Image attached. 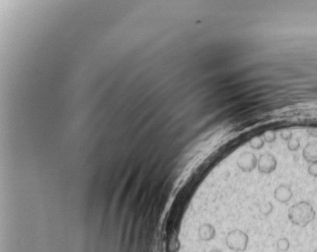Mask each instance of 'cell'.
I'll use <instances>...</instances> for the list:
<instances>
[{"instance_id": "6da1fadb", "label": "cell", "mask_w": 317, "mask_h": 252, "mask_svg": "<svg viewBox=\"0 0 317 252\" xmlns=\"http://www.w3.org/2000/svg\"><path fill=\"white\" fill-rule=\"evenodd\" d=\"M288 217L295 225L304 227L314 219L315 211L310 203L301 201L289 209Z\"/></svg>"}, {"instance_id": "7a4b0ae2", "label": "cell", "mask_w": 317, "mask_h": 252, "mask_svg": "<svg viewBox=\"0 0 317 252\" xmlns=\"http://www.w3.org/2000/svg\"><path fill=\"white\" fill-rule=\"evenodd\" d=\"M225 241L226 246L231 251L244 252L247 249L249 237L244 231L240 229H234L227 234Z\"/></svg>"}, {"instance_id": "3957f363", "label": "cell", "mask_w": 317, "mask_h": 252, "mask_svg": "<svg viewBox=\"0 0 317 252\" xmlns=\"http://www.w3.org/2000/svg\"><path fill=\"white\" fill-rule=\"evenodd\" d=\"M276 165H277V162L274 156L269 153H266L261 155V157L259 158L258 169L261 173L268 174L275 170Z\"/></svg>"}, {"instance_id": "277c9868", "label": "cell", "mask_w": 317, "mask_h": 252, "mask_svg": "<svg viewBox=\"0 0 317 252\" xmlns=\"http://www.w3.org/2000/svg\"><path fill=\"white\" fill-rule=\"evenodd\" d=\"M238 166L245 172L252 171L256 166V157L250 152L243 153L238 159Z\"/></svg>"}, {"instance_id": "5b68a950", "label": "cell", "mask_w": 317, "mask_h": 252, "mask_svg": "<svg viewBox=\"0 0 317 252\" xmlns=\"http://www.w3.org/2000/svg\"><path fill=\"white\" fill-rule=\"evenodd\" d=\"M274 197L277 201L281 203L288 202L292 197V191L287 185H280L276 188L274 192Z\"/></svg>"}, {"instance_id": "8992f818", "label": "cell", "mask_w": 317, "mask_h": 252, "mask_svg": "<svg viewBox=\"0 0 317 252\" xmlns=\"http://www.w3.org/2000/svg\"><path fill=\"white\" fill-rule=\"evenodd\" d=\"M303 156L310 163H317V142H311L306 145L303 151Z\"/></svg>"}, {"instance_id": "52a82bcc", "label": "cell", "mask_w": 317, "mask_h": 252, "mask_svg": "<svg viewBox=\"0 0 317 252\" xmlns=\"http://www.w3.org/2000/svg\"><path fill=\"white\" fill-rule=\"evenodd\" d=\"M276 246H277V249H278L279 251H281V252H286V251L289 249V247H290V242H289V240H288L287 238L282 237V238H280V239L277 241Z\"/></svg>"}, {"instance_id": "ba28073f", "label": "cell", "mask_w": 317, "mask_h": 252, "mask_svg": "<svg viewBox=\"0 0 317 252\" xmlns=\"http://www.w3.org/2000/svg\"><path fill=\"white\" fill-rule=\"evenodd\" d=\"M273 210V206L270 202H267V203H264V204H261L260 205V211L262 214L264 215H268L272 212Z\"/></svg>"}, {"instance_id": "9c48e42d", "label": "cell", "mask_w": 317, "mask_h": 252, "mask_svg": "<svg viewBox=\"0 0 317 252\" xmlns=\"http://www.w3.org/2000/svg\"><path fill=\"white\" fill-rule=\"evenodd\" d=\"M308 172L310 175L317 177V163H312L309 168H308Z\"/></svg>"}, {"instance_id": "30bf717a", "label": "cell", "mask_w": 317, "mask_h": 252, "mask_svg": "<svg viewBox=\"0 0 317 252\" xmlns=\"http://www.w3.org/2000/svg\"><path fill=\"white\" fill-rule=\"evenodd\" d=\"M298 147H299V142L297 141V140H291V141H290L289 143H288V148H289V150H296V149H298Z\"/></svg>"}, {"instance_id": "8fae6325", "label": "cell", "mask_w": 317, "mask_h": 252, "mask_svg": "<svg viewBox=\"0 0 317 252\" xmlns=\"http://www.w3.org/2000/svg\"><path fill=\"white\" fill-rule=\"evenodd\" d=\"M313 252H317V248H316V249H315V250H314Z\"/></svg>"}]
</instances>
